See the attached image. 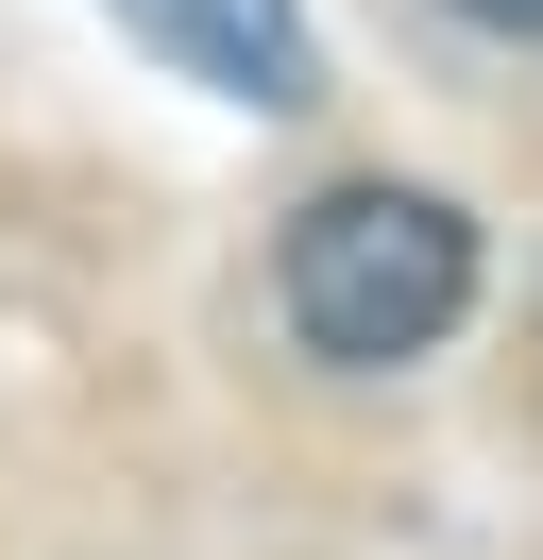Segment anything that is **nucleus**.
<instances>
[{
    "label": "nucleus",
    "mask_w": 543,
    "mask_h": 560,
    "mask_svg": "<svg viewBox=\"0 0 543 560\" xmlns=\"http://www.w3.org/2000/svg\"><path fill=\"white\" fill-rule=\"evenodd\" d=\"M272 306H289L305 357H339V374H407V357H441L475 323V221L441 205V187H323V205H289V238H272Z\"/></svg>",
    "instance_id": "f257e3e1"
},
{
    "label": "nucleus",
    "mask_w": 543,
    "mask_h": 560,
    "mask_svg": "<svg viewBox=\"0 0 543 560\" xmlns=\"http://www.w3.org/2000/svg\"><path fill=\"white\" fill-rule=\"evenodd\" d=\"M153 69H187L204 103H255V119H289V103H323V35H305V0H102Z\"/></svg>",
    "instance_id": "f03ea898"
},
{
    "label": "nucleus",
    "mask_w": 543,
    "mask_h": 560,
    "mask_svg": "<svg viewBox=\"0 0 543 560\" xmlns=\"http://www.w3.org/2000/svg\"><path fill=\"white\" fill-rule=\"evenodd\" d=\"M459 18H475V35H543V0H459Z\"/></svg>",
    "instance_id": "7ed1b4c3"
}]
</instances>
